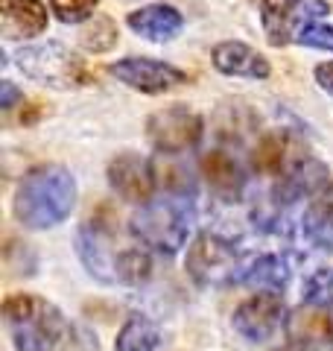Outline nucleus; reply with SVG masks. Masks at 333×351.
<instances>
[{
	"instance_id": "nucleus-20",
	"label": "nucleus",
	"mask_w": 333,
	"mask_h": 351,
	"mask_svg": "<svg viewBox=\"0 0 333 351\" xmlns=\"http://www.w3.org/2000/svg\"><path fill=\"white\" fill-rule=\"evenodd\" d=\"M79 44L88 53H108L117 44V24L106 15H94V21L79 32Z\"/></svg>"
},
{
	"instance_id": "nucleus-23",
	"label": "nucleus",
	"mask_w": 333,
	"mask_h": 351,
	"mask_svg": "<svg viewBox=\"0 0 333 351\" xmlns=\"http://www.w3.org/2000/svg\"><path fill=\"white\" fill-rule=\"evenodd\" d=\"M313 76H316V82H319L321 91H328V94L333 97V59H330V62H321V64H316Z\"/></svg>"
},
{
	"instance_id": "nucleus-12",
	"label": "nucleus",
	"mask_w": 333,
	"mask_h": 351,
	"mask_svg": "<svg viewBox=\"0 0 333 351\" xmlns=\"http://www.w3.org/2000/svg\"><path fill=\"white\" fill-rule=\"evenodd\" d=\"M328 176H330V170L325 167V164L304 156L301 161H295L284 176H278V182H275L269 196H272L275 205H281V208L290 211V208L298 205L301 199H313V196L330 182Z\"/></svg>"
},
{
	"instance_id": "nucleus-21",
	"label": "nucleus",
	"mask_w": 333,
	"mask_h": 351,
	"mask_svg": "<svg viewBox=\"0 0 333 351\" xmlns=\"http://www.w3.org/2000/svg\"><path fill=\"white\" fill-rule=\"evenodd\" d=\"M99 0H50V12L62 24H85L97 15Z\"/></svg>"
},
{
	"instance_id": "nucleus-24",
	"label": "nucleus",
	"mask_w": 333,
	"mask_h": 351,
	"mask_svg": "<svg viewBox=\"0 0 333 351\" xmlns=\"http://www.w3.org/2000/svg\"><path fill=\"white\" fill-rule=\"evenodd\" d=\"M0 91H3V94H0V106H3V108H12L21 100V91L15 88V82H9V80L0 82Z\"/></svg>"
},
{
	"instance_id": "nucleus-6",
	"label": "nucleus",
	"mask_w": 333,
	"mask_h": 351,
	"mask_svg": "<svg viewBox=\"0 0 333 351\" xmlns=\"http://www.w3.org/2000/svg\"><path fill=\"white\" fill-rule=\"evenodd\" d=\"M290 322V304L281 290H254L249 299H243L231 313V328L246 343H269Z\"/></svg>"
},
{
	"instance_id": "nucleus-4",
	"label": "nucleus",
	"mask_w": 333,
	"mask_h": 351,
	"mask_svg": "<svg viewBox=\"0 0 333 351\" xmlns=\"http://www.w3.org/2000/svg\"><path fill=\"white\" fill-rule=\"evenodd\" d=\"M246 258L249 255L240 252L231 237H222L217 232H199L187 243L184 272L196 287H231V284H240Z\"/></svg>"
},
{
	"instance_id": "nucleus-3",
	"label": "nucleus",
	"mask_w": 333,
	"mask_h": 351,
	"mask_svg": "<svg viewBox=\"0 0 333 351\" xmlns=\"http://www.w3.org/2000/svg\"><path fill=\"white\" fill-rule=\"evenodd\" d=\"M196 226V199L193 193H158L129 219V232L140 246L155 255H179L193 240Z\"/></svg>"
},
{
	"instance_id": "nucleus-5",
	"label": "nucleus",
	"mask_w": 333,
	"mask_h": 351,
	"mask_svg": "<svg viewBox=\"0 0 333 351\" xmlns=\"http://www.w3.org/2000/svg\"><path fill=\"white\" fill-rule=\"evenodd\" d=\"M18 71L47 88L71 91L85 82V62L76 50H71L62 41H41L27 44L15 53Z\"/></svg>"
},
{
	"instance_id": "nucleus-7",
	"label": "nucleus",
	"mask_w": 333,
	"mask_h": 351,
	"mask_svg": "<svg viewBox=\"0 0 333 351\" xmlns=\"http://www.w3.org/2000/svg\"><path fill=\"white\" fill-rule=\"evenodd\" d=\"M328 0H263L260 3V27L272 47L298 44L307 27L328 18Z\"/></svg>"
},
{
	"instance_id": "nucleus-14",
	"label": "nucleus",
	"mask_w": 333,
	"mask_h": 351,
	"mask_svg": "<svg viewBox=\"0 0 333 351\" xmlns=\"http://www.w3.org/2000/svg\"><path fill=\"white\" fill-rule=\"evenodd\" d=\"M50 24V9L41 0H0V32L6 41L41 36Z\"/></svg>"
},
{
	"instance_id": "nucleus-19",
	"label": "nucleus",
	"mask_w": 333,
	"mask_h": 351,
	"mask_svg": "<svg viewBox=\"0 0 333 351\" xmlns=\"http://www.w3.org/2000/svg\"><path fill=\"white\" fill-rule=\"evenodd\" d=\"M161 346H164L161 325L143 313L126 316V322L120 325L114 339V351H158Z\"/></svg>"
},
{
	"instance_id": "nucleus-2",
	"label": "nucleus",
	"mask_w": 333,
	"mask_h": 351,
	"mask_svg": "<svg viewBox=\"0 0 333 351\" xmlns=\"http://www.w3.org/2000/svg\"><path fill=\"white\" fill-rule=\"evenodd\" d=\"M76 199H79L76 176L62 164H41L18 182L12 214L29 232H47L73 214Z\"/></svg>"
},
{
	"instance_id": "nucleus-11",
	"label": "nucleus",
	"mask_w": 333,
	"mask_h": 351,
	"mask_svg": "<svg viewBox=\"0 0 333 351\" xmlns=\"http://www.w3.org/2000/svg\"><path fill=\"white\" fill-rule=\"evenodd\" d=\"M108 73L126 88H135L140 94H164L187 82V73L170 62L152 56H126L108 64Z\"/></svg>"
},
{
	"instance_id": "nucleus-18",
	"label": "nucleus",
	"mask_w": 333,
	"mask_h": 351,
	"mask_svg": "<svg viewBox=\"0 0 333 351\" xmlns=\"http://www.w3.org/2000/svg\"><path fill=\"white\" fill-rule=\"evenodd\" d=\"M126 24L135 36L155 41V44H164V41H173L184 29V18L179 9L170 3H149V6H140L135 12H129Z\"/></svg>"
},
{
	"instance_id": "nucleus-17",
	"label": "nucleus",
	"mask_w": 333,
	"mask_h": 351,
	"mask_svg": "<svg viewBox=\"0 0 333 351\" xmlns=\"http://www.w3.org/2000/svg\"><path fill=\"white\" fill-rule=\"evenodd\" d=\"M293 258L286 252H258L246 258L240 287L251 290H284L293 278Z\"/></svg>"
},
{
	"instance_id": "nucleus-13",
	"label": "nucleus",
	"mask_w": 333,
	"mask_h": 351,
	"mask_svg": "<svg viewBox=\"0 0 333 351\" xmlns=\"http://www.w3.org/2000/svg\"><path fill=\"white\" fill-rule=\"evenodd\" d=\"M210 62H214V68L219 73L240 76V80H254V82L269 80V73H272V64L263 53H258L246 41H234V38L214 44Z\"/></svg>"
},
{
	"instance_id": "nucleus-16",
	"label": "nucleus",
	"mask_w": 333,
	"mask_h": 351,
	"mask_svg": "<svg viewBox=\"0 0 333 351\" xmlns=\"http://www.w3.org/2000/svg\"><path fill=\"white\" fill-rule=\"evenodd\" d=\"M199 173L208 182L210 193L217 196L219 202H240L243 191H246V176L243 167L222 149H214L199 161Z\"/></svg>"
},
{
	"instance_id": "nucleus-9",
	"label": "nucleus",
	"mask_w": 333,
	"mask_h": 351,
	"mask_svg": "<svg viewBox=\"0 0 333 351\" xmlns=\"http://www.w3.org/2000/svg\"><path fill=\"white\" fill-rule=\"evenodd\" d=\"M202 129H205L202 117L196 112L173 106L149 117L147 138L161 156H184V152H190L202 141Z\"/></svg>"
},
{
	"instance_id": "nucleus-10",
	"label": "nucleus",
	"mask_w": 333,
	"mask_h": 351,
	"mask_svg": "<svg viewBox=\"0 0 333 351\" xmlns=\"http://www.w3.org/2000/svg\"><path fill=\"white\" fill-rule=\"evenodd\" d=\"M108 188L129 205H147L161 193L158 170L149 158L138 156V152H120L108 164Z\"/></svg>"
},
{
	"instance_id": "nucleus-22",
	"label": "nucleus",
	"mask_w": 333,
	"mask_h": 351,
	"mask_svg": "<svg viewBox=\"0 0 333 351\" xmlns=\"http://www.w3.org/2000/svg\"><path fill=\"white\" fill-rule=\"evenodd\" d=\"M298 44H304V47H313V50H325V53H333V27L328 24H313L301 32V38Z\"/></svg>"
},
{
	"instance_id": "nucleus-1",
	"label": "nucleus",
	"mask_w": 333,
	"mask_h": 351,
	"mask_svg": "<svg viewBox=\"0 0 333 351\" xmlns=\"http://www.w3.org/2000/svg\"><path fill=\"white\" fill-rule=\"evenodd\" d=\"M3 325L15 351H99L94 331L68 322L59 307L36 293L6 295Z\"/></svg>"
},
{
	"instance_id": "nucleus-15",
	"label": "nucleus",
	"mask_w": 333,
	"mask_h": 351,
	"mask_svg": "<svg viewBox=\"0 0 333 351\" xmlns=\"http://www.w3.org/2000/svg\"><path fill=\"white\" fill-rule=\"evenodd\" d=\"M298 237L313 249L333 252V182H328L298 214Z\"/></svg>"
},
{
	"instance_id": "nucleus-8",
	"label": "nucleus",
	"mask_w": 333,
	"mask_h": 351,
	"mask_svg": "<svg viewBox=\"0 0 333 351\" xmlns=\"http://www.w3.org/2000/svg\"><path fill=\"white\" fill-rule=\"evenodd\" d=\"M76 255H79L85 272L99 284L114 287L117 284V263L126 246L117 243L114 232L108 226H103L99 219H88L76 228Z\"/></svg>"
}]
</instances>
